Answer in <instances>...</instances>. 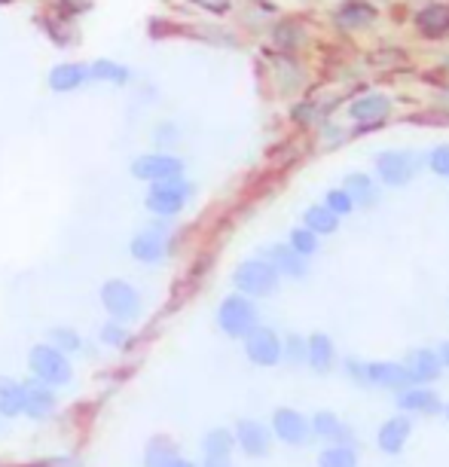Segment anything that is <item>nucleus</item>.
<instances>
[{"label": "nucleus", "mask_w": 449, "mask_h": 467, "mask_svg": "<svg viewBox=\"0 0 449 467\" xmlns=\"http://www.w3.org/2000/svg\"><path fill=\"white\" fill-rule=\"evenodd\" d=\"M99 342H104V346H108V348H129V346H131L129 324H120V321H108V324H101V330H99Z\"/></svg>", "instance_id": "nucleus-34"}, {"label": "nucleus", "mask_w": 449, "mask_h": 467, "mask_svg": "<svg viewBox=\"0 0 449 467\" xmlns=\"http://www.w3.org/2000/svg\"><path fill=\"white\" fill-rule=\"evenodd\" d=\"M235 443H239L248 455L260 458V455H266V452H269V446H272V434H269L266 428L260 425V421H254V419H242L239 425H235Z\"/></svg>", "instance_id": "nucleus-16"}, {"label": "nucleus", "mask_w": 449, "mask_h": 467, "mask_svg": "<svg viewBox=\"0 0 449 467\" xmlns=\"http://www.w3.org/2000/svg\"><path fill=\"white\" fill-rule=\"evenodd\" d=\"M49 346L58 348L61 355H77L83 348V337L74 327H52L49 330Z\"/></svg>", "instance_id": "nucleus-32"}, {"label": "nucleus", "mask_w": 449, "mask_h": 467, "mask_svg": "<svg viewBox=\"0 0 449 467\" xmlns=\"http://www.w3.org/2000/svg\"><path fill=\"white\" fill-rule=\"evenodd\" d=\"M131 92H135V104H141V108L160 101V89H156L153 83H144V86H138V89H131Z\"/></svg>", "instance_id": "nucleus-42"}, {"label": "nucleus", "mask_w": 449, "mask_h": 467, "mask_svg": "<svg viewBox=\"0 0 449 467\" xmlns=\"http://www.w3.org/2000/svg\"><path fill=\"white\" fill-rule=\"evenodd\" d=\"M22 0H0V10H13V6H19Z\"/></svg>", "instance_id": "nucleus-48"}, {"label": "nucleus", "mask_w": 449, "mask_h": 467, "mask_svg": "<svg viewBox=\"0 0 449 467\" xmlns=\"http://www.w3.org/2000/svg\"><path fill=\"white\" fill-rule=\"evenodd\" d=\"M392 113V101L385 95H364L349 108V117L358 122V126H376V122H385V117Z\"/></svg>", "instance_id": "nucleus-17"}, {"label": "nucleus", "mask_w": 449, "mask_h": 467, "mask_svg": "<svg viewBox=\"0 0 449 467\" xmlns=\"http://www.w3.org/2000/svg\"><path fill=\"white\" fill-rule=\"evenodd\" d=\"M349 376L360 379V382H367V364H358V360H349Z\"/></svg>", "instance_id": "nucleus-45"}, {"label": "nucleus", "mask_w": 449, "mask_h": 467, "mask_svg": "<svg viewBox=\"0 0 449 467\" xmlns=\"http://www.w3.org/2000/svg\"><path fill=\"white\" fill-rule=\"evenodd\" d=\"M333 358H337V351H333V342L324 337V333H312V337L306 339V364L312 369L328 373L333 367Z\"/></svg>", "instance_id": "nucleus-21"}, {"label": "nucleus", "mask_w": 449, "mask_h": 467, "mask_svg": "<svg viewBox=\"0 0 449 467\" xmlns=\"http://www.w3.org/2000/svg\"><path fill=\"white\" fill-rule=\"evenodd\" d=\"M437 355H440V364H444V367H449V342H444V346H440V351H437Z\"/></svg>", "instance_id": "nucleus-46"}, {"label": "nucleus", "mask_w": 449, "mask_h": 467, "mask_svg": "<svg viewBox=\"0 0 449 467\" xmlns=\"http://www.w3.org/2000/svg\"><path fill=\"white\" fill-rule=\"evenodd\" d=\"M324 208H330L337 217H346V214H351L355 202H351V196L346 190H333V192H328V205H324Z\"/></svg>", "instance_id": "nucleus-38"}, {"label": "nucleus", "mask_w": 449, "mask_h": 467, "mask_svg": "<svg viewBox=\"0 0 449 467\" xmlns=\"http://www.w3.org/2000/svg\"><path fill=\"white\" fill-rule=\"evenodd\" d=\"M193 196H196V187H193V183L181 174V178H172V181L150 183L147 192H144V208L150 211V217L174 220L183 208L190 205Z\"/></svg>", "instance_id": "nucleus-2"}, {"label": "nucleus", "mask_w": 449, "mask_h": 467, "mask_svg": "<svg viewBox=\"0 0 449 467\" xmlns=\"http://www.w3.org/2000/svg\"><path fill=\"white\" fill-rule=\"evenodd\" d=\"M428 165H431V171H434V174H444V178H449V144L437 147L434 153L428 156Z\"/></svg>", "instance_id": "nucleus-41"}, {"label": "nucleus", "mask_w": 449, "mask_h": 467, "mask_svg": "<svg viewBox=\"0 0 449 467\" xmlns=\"http://www.w3.org/2000/svg\"><path fill=\"white\" fill-rule=\"evenodd\" d=\"M412 382L407 367L382 360V364H367V385H382V388H407Z\"/></svg>", "instance_id": "nucleus-20"}, {"label": "nucleus", "mask_w": 449, "mask_h": 467, "mask_svg": "<svg viewBox=\"0 0 449 467\" xmlns=\"http://www.w3.org/2000/svg\"><path fill=\"white\" fill-rule=\"evenodd\" d=\"M202 467H233L230 455H205V464Z\"/></svg>", "instance_id": "nucleus-44"}, {"label": "nucleus", "mask_w": 449, "mask_h": 467, "mask_svg": "<svg viewBox=\"0 0 449 467\" xmlns=\"http://www.w3.org/2000/svg\"><path fill=\"white\" fill-rule=\"evenodd\" d=\"M440 369H444L440 355L431 348H416L407 358V373H410L412 382H434V379L440 376Z\"/></svg>", "instance_id": "nucleus-19"}, {"label": "nucleus", "mask_w": 449, "mask_h": 467, "mask_svg": "<svg viewBox=\"0 0 449 467\" xmlns=\"http://www.w3.org/2000/svg\"><path fill=\"white\" fill-rule=\"evenodd\" d=\"M303 223H306V229H309V233H315V235H330V233H337L339 217L333 214L330 208L315 205V208H309V211L303 214Z\"/></svg>", "instance_id": "nucleus-27"}, {"label": "nucleus", "mask_w": 449, "mask_h": 467, "mask_svg": "<svg viewBox=\"0 0 449 467\" xmlns=\"http://www.w3.org/2000/svg\"><path fill=\"white\" fill-rule=\"evenodd\" d=\"M321 467H358V452L346 443H333L318 455Z\"/></svg>", "instance_id": "nucleus-30"}, {"label": "nucleus", "mask_w": 449, "mask_h": 467, "mask_svg": "<svg viewBox=\"0 0 449 467\" xmlns=\"http://www.w3.org/2000/svg\"><path fill=\"white\" fill-rule=\"evenodd\" d=\"M410 419H403V416H394L389 419L385 425L380 428V446H382V452H401L403 446H407V437H410Z\"/></svg>", "instance_id": "nucleus-24"}, {"label": "nucleus", "mask_w": 449, "mask_h": 467, "mask_svg": "<svg viewBox=\"0 0 449 467\" xmlns=\"http://www.w3.org/2000/svg\"><path fill=\"white\" fill-rule=\"evenodd\" d=\"M217 324L226 337L245 339L254 327H257V306H254L245 294H230L217 308Z\"/></svg>", "instance_id": "nucleus-7"}, {"label": "nucleus", "mask_w": 449, "mask_h": 467, "mask_svg": "<svg viewBox=\"0 0 449 467\" xmlns=\"http://www.w3.org/2000/svg\"><path fill=\"white\" fill-rule=\"evenodd\" d=\"M187 4L208 16H224L233 10V0H187Z\"/></svg>", "instance_id": "nucleus-40"}, {"label": "nucleus", "mask_w": 449, "mask_h": 467, "mask_svg": "<svg viewBox=\"0 0 449 467\" xmlns=\"http://www.w3.org/2000/svg\"><path fill=\"white\" fill-rule=\"evenodd\" d=\"M22 394H25V412L34 421H47L52 412H56V391L49 385L37 382V379H28L22 382Z\"/></svg>", "instance_id": "nucleus-13"}, {"label": "nucleus", "mask_w": 449, "mask_h": 467, "mask_svg": "<svg viewBox=\"0 0 449 467\" xmlns=\"http://www.w3.org/2000/svg\"><path fill=\"white\" fill-rule=\"evenodd\" d=\"M318 437H328V440H349V431L342 428V421L333 416V412H315L312 425H309Z\"/></svg>", "instance_id": "nucleus-33"}, {"label": "nucleus", "mask_w": 449, "mask_h": 467, "mask_svg": "<svg viewBox=\"0 0 449 467\" xmlns=\"http://www.w3.org/2000/svg\"><path fill=\"white\" fill-rule=\"evenodd\" d=\"M278 272L269 266L266 260H245L233 272L235 294H245L248 299L257 296H272L278 290Z\"/></svg>", "instance_id": "nucleus-5"}, {"label": "nucleus", "mask_w": 449, "mask_h": 467, "mask_svg": "<svg viewBox=\"0 0 449 467\" xmlns=\"http://www.w3.org/2000/svg\"><path fill=\"white\" fill-rule=\"evenodd\" d=\"M444 412H446V416H449V407H444Z\"/></svg>", "instance_id": "nucleus-49"}, {"label": "nucleus", "mask_w": 449, "mask_h": 467, "mask_svg": "<svg viewBox=\"0 0 449 467\" xmlns=\"http://www.w3.org/2000/svg\"><path fill=\"white\" fill-rule=\"evenodd\" d=\"M245 355H248L257 367H276L281 360V339L276 330L254 327L245 337Z\"/></svg>", "instance_id": "nucleus-11"}, {"label": "nucleus", "mask_w": 449, "mask_h": 467, "mask_svg": "<svg viewBox=\"0 0 449 467\" xmlns=\"http://www.w3.org/2000/svg\"><path fill=\"white\" fill-rule=\"evenodd\" d=\"M89 65V80L92 86H104V89H129L131 83H135V70H131L126 61L120 58H110V56H99L92 61H86Z\"/></svg>", "instance_id": "nucleus-10"}, {"label": "nucleus", "mask_w": 449, "mask_h": 467, "mask_svg": "<svg viewBox=\"0 0 449 467\" xmlns=\"http://www.w3.org/2000/svg\"><path fill=\"white\" fill-rule=\"evenodd\" d=\"M272 431H276V437L281 443H290V446H303L306 440H309V421L306 416H299L297 410H278L276 416H272Z\"/></svg>", "instance_id": "nucleus-14"}, {"label": "nucleus", "mask_w": 449, "mask_h": 467, "mask_svg": "<svg viewBox=\"0 0 449 467\" xmlns=\"http://www.w3.org/2000/svg\"><path fill=\"white\" fill-rule=\"evenodd\" d=\"M287 244L299 254V257H312V254L318 251V235L309 233L306 226H299V229H294V233H290V242Z\"/></svg>", "instance_id": "nucleus-36"}, {"label": "nucleus", "mask_w": 449, "mask_h": 467, "mask_svg": "<svg viewBox=\"0 0 449 467\" xmlns=\"http://www.w3.org/2000/svg\"><path fill=\"white\" fill-rule=\"evenodd\" d=\"M398 407L401 410H410V412H440L444 410V403L434 391H428V388H403L401 398H398Z\"/></svg>", "instance_id": "nucleus-22"}, {"label": "nucleus", "mask_w": 449, "mask_h": 467, "mask_svg": "<svg viewBox=\"0 0 449 467\" xmlns=\"http://www.w3.org/2000/svg\"><path fill=\"white\" fill-rule=\"evenodd\" d=\"M172 248H174L172 226H169V220H160V217H153V223L138 229L129 239V257L141 263V266H160V263L169 260Z\"/></svg>", "instance_id": "nucleus-1"}, {"label": "nucleus", "mask_w": 449, "mask_h": 467, "mask_svg": "<svg viewBox=\"0 0 449 467\" xmlns=\"http://www.w3.org/2000/svg\"><path fill=\"white\" fill-rule=\"evenodd\" d=\"M346 192L351 196V202H358V205H373V202H376V187H373V181H370L367 174H349Z\"/></svg>", "instance_id": "nucleus-31"}, {"label": "nucleus", "mask_w": 449, "mask_h": 467, "mask_svg": "<svg viewBox=\"0 0 449 467\" xmlns=\"http://www.w3.org/2000/svg\"><path fill=\"white\" fill-rule=\"evenodd\" d=\"M376 171L389 187H403L407 181L416 178L419 160L416 153H407V150H385V153L376 156Z\"/></svg>", "instance_id": "nucleus-9"}, {"label": "nucleus", "mask_w": 449, "mask_h": 467, "mask_svg": "<svg viewBox=\"0 0 449 467\" xmlns=\"http://www.w3.org/2000/svg\"><path fill=\"white\" fill-rule=\"evenodd\" d=\"M263 260H266L269 266L276 269L278 275H285V278H303L306 269H309V260L299 257L290 244H269L266 257H263Z\"/></svg>", "instance_id": "nucleus-15"}, {"label": "nucleus", "mask_w": 449, "mask_h": 467, "mask_svg": "<svg viewBox=\"0 0 449 467\" xmlns=\"http://www.w3.org/2000/svg\"><path fill=\"white\" fill-rule=\"evenodd\" d=\"M28 364H31L34 379H37V382H43V385H49V388L68 385L70 376H74V367H70L68 355H61L58 348L49 346V342H40V346L31 348Z\"/></svg>", "instance_id": "nucleus-6"}, {"label": "nucleus", "mask_w": 449, "mask_h": 467, "mask_svg": "<svg viewBox=\"0 0 449 467\" xmlns=\"http://www.w3.org/2000/svg\"><path fill=\"white\" fill-rule=\"evenodd\" d=\"M99 299L104 306V312H108L110 321H120V324H131L141 318V294L138 287L131 285L126 278H110L104 281L101 290H99Z\"/></svg>", "instance_id": "nucleus-4"}, {"label": "nucleus", "mask_w": 449, "mask_h": 467, "mask_svg": "<svg viewBox=\"0 0 449 467\" xmlns=\"http://www.w3.org/2000/svg\"><path fill=\"white\" fill-rule=\"evenodd\" d=\"M174 458H178V449H174L172 440L156 437V440H150V446H147L144 467H169Z\"/></svg>", "instance_id": "nucleus-28"}, {"label": "nucleus", "mask_w": 449, "mask_h": 467, "mask_svg": "<svg viewBox=\"0 0 449 467\" xmlns=\"http://www.w3.org/2000/svg\"><path fill=\"white\" fill-rule=\"evenodd\" d=\"M169 467H196V464H193V462H187V458H174V462H172Z\"/></svg>", "instance_id": "nucleus-47"}, {"label": "nucleus", "mask_w": 449, "mask_h": 467, "mask_svg": "<svg viewBox=\"0 0 449 467\" xmlns=\"http://www.w3.org/2000/svg\"><path fill=\"white\" fill-rule=\"evenodd\" d=\"M37 28H40V34H43V37H47L56 49H70V47L77 43V37H80V31H77V22H74V19H68V16L56 13L52 6H49L47 13H40V16H37Z\"/></svg>", "instance_id": "nucleus-12"}, {"label": "nucleus", "mask_w": 449, "mask_h": 467, "mask_svg": "<svg viewBox=\"0 0 449 467\" xmlns=\"http://www.w3.org/2000/svg\"><path fill=\"white\" fill-rule=\"evenodd\" d=\"M181 138H183V129H181V122H174V119H160V122H153V129H150L153 150H169V153H174V147L181 144Z\"/></svg>", "instance_id": "nucleus-26"}, {"label": "nucleus", "mask_w": 449, "mask_h": 467, "mask_svg": "<svg viewBox=\"0 0 449 467\" xmlns=\"http://www.w3.org/2000/svg\"><path fill=\"white\" fill-rule=\"evenodd\" d=\"M52 10L61 13V16H68V19H83L86 13H92V6H95V0H52Z\"/></svg>", "instance_id": "nucleus-37"}, {"label": "nucleus", "mask_w": 449, "mask_h": 467, "mask_svg": "<svg viewBox=\"0 0 449 467\" xmlns=\"http://www.w3.org/2000/svg\"><path fill=\"white\" fill-rule=\"evenodd\" d=\"M22 412H25L22 382H13V379H0V416H4V419H19Z\"/></svg>", "instance_id": "nucleus-25"}, {"label": "nucleus", "mask_w": 449, "mask_h": 467, "mask_svg": "<svg viewBox=\"0 0 449 467\" xmlns=\"http://www.w3.org/2000/svg\"><path fill=\"white\" fill-rule=\"evenodd\" d=\"M416 28L425 37H444L449 31V6L446 4H431L416 16Z\"/></svg>", "instance_id": "nucleus-23"}, {"label": "nucleus", "mask_w": 449, "mask_h": 467, "mask_svg": "<svg viewBox=\"0 0 449 467\" xmlns=\"http://www.w3.org/2000/svg\"><path fill=\"white\" fill-rule=\"evenodd\" d=\"M281 355H285L290 364H306V339L303 337H287L285 346H281Z\"/></svg>", "instance_id": "nucleus-39"}, {"label": "nucleus", "mask_w": 449, "mask_h": 467, "mask_svg": "<svg viewBox=\"0 0 449 467\" xmlns=\"http://www.w3.org/2000/svg\"><path fill=\"white\" fill-rule=\"evenodd\" d=\"M37 467H80L74 462V458H65V455H58V458H49V462H40Z\"/></svg>", "instance_id": "nucleus-43"}, {"label": "nucleus", "mask_w": 449, "mask_h": 467, "mask_svg": "<svg viewBox=\"0 0 449 467\" xmlns=\"http://www.w3.org/2000/svg\"><path fill=\"white\" fill-rule=\"evenodd\" d=\"M183 171H187V162H183L178 153H169V150H144V153L129 160V174L135 181L147 183V187L160 181L181 178Z\"/></svg>", "instance_id": "nucleus-3"}, {"label": "nucleus", "mask_w": 449, "mask_h": 467, "mask_svg": "<svg viewBox=\"0 0 449 467\" xmlns=\"http://www.w3.org/2000/svg\"><path fill=\"white\" fill-rule=\"evenodd\" d=\"M306 40V34H303V28H299L297 22H290V19H285V22H278L276 28H272V43L281 49V52H290V49H297L299 43Z\"/></svg>", "instance_id": "nucleus-29"}, {"label": "nucleus", "mask_w": 449, "mask_h": 467, "mask_svg": "<svg viewBox=\"0 0 449 467\" xmlns=\"http://www.w3.org/2000/svg\"><path fill=\"white\" fill-rule=\"evenodd\" d=\"M233 446H235V437L230 434V431H224V428L208 431L205 440H202V449H205V455H230Z\"/></svg>", "instance_id": "nucleus-35"}, {"label": "nucleus", "mask_w": 449, "mask_h": 467, "mask_svg": "<svg viewBox=\"0 0 449 467\" xmlns=\"http://www.w3.org/2000/svg\"><path fill=\"white\" fill-rule=\"evenodd\" d=\"M92 86L89 80V65L80 58H65L56 61L47 70V89L52 95H80Z\"/></svg>", "instance_id": "nucleus-8"}, {"label": "nucleus", "mask_w": 449, "mask_h": 467, "mask_svg": "<svg viewBox=\"0 0 449 467\" xmlns=\"http://www.w3.org/2000/svg\"><path fill=\"white\" fill-rule=\"evenodd\" d=\"M339 28H349V31H358V28H367V25L376 22V6H370L367 0H346L337 13H333Z\"/></svg>", "instance_id": "nucleus-18"}]
</instances>
